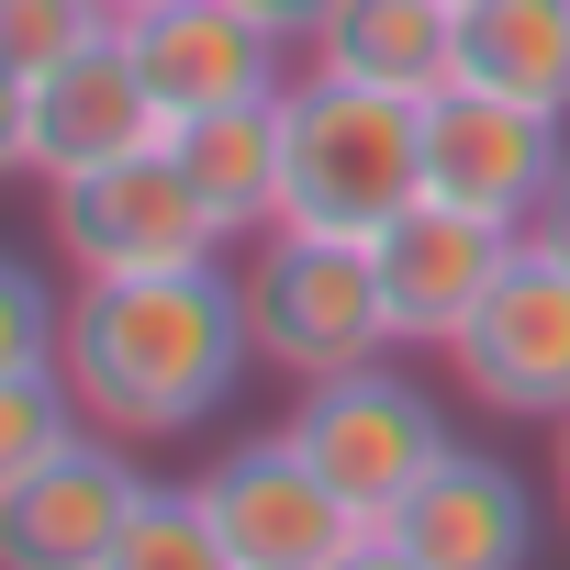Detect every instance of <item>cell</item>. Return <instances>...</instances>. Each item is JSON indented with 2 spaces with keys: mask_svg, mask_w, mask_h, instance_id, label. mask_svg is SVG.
Wrapping results in <instances>:
<instances>
[{
  "mask_svg": "<svg viewBox=\"0 0 570 570\" xmlns=\"http://www.w3.org/2000/svg\"><path fill=\"white\" fill-rule=\"evenodd\" d=\"M303 68L436 101L459 79V0H336V12L314 23V46H303Z\"/></svg>",
  "mask_w": 570,
  "mask_h": 570,
  "instance_id": "cell-14",
  "label": "cell"
},
{
  "mask_svg": "<svg viewBox=\"0 0 570 570\" xmlns=\"http://www.w3.org/2000/svg\"><path fill=\"white\" fill-rule=\"evenodd\" d=\"M559 168H570L559 112L503 101V90H481V79H448V90L425 101V190H436V202H459V213L525 235L537 202L559 190Z\"/></svg>",
  "mask_w": 570,
  "mask_h": 570,
  "instance_id": "cell-9",
  "label": "cell"
},
{
  "mask_svg": "<svg viewBox=\"0 0 570 570\" xmlns=\"http://www.w3.org/2000/svg\"><path fill=\"white\" fill-rule=\"evenodd\" d=\"M525 246H537V257H559V268H570V168H559V190H548V202H537V224H525Z\"/></svg>",
  "mask_w": 570,
  "mask_h": 570,
  "instance_id": "cell-21",
  "label": "cell"
},
{
  "mask_svg": "<svg viewBox=\"0 0 570 570\" xmlns=\"http://www.w3.org/2000/svg\"><path fill=\"white\" fill-rule=\"evenodd\" d=\"M448 370L481 414H514V425H559L570 414V268L514 246L503 279L481 292V314L448 336Z\"/></svg>",
  "mask_w": 570,
  "mask_h": 570,
  "instance_id": "cell-8",
  "label": "cell"
},
{
  "mask_svg": "<svg viewBox=\"0 0 570 570\" xmlns=\"http://www.w3.org/2000/svg\"><path fill=\"white\" fill-rule=\"evenodd\" d=\"M124 12H146V0H112V23H124Z\"/></svg>",
  "mask_w": 570,
  "mask_h": 570,
  "instance_id": "cell-23",
  "label": "cell"
},
{
  "mask_svg": "<svg viewBox=\"0 0 570 570\" xmlns=\"http://www.w3.org/2000/svg\"><path fill=\"white\" fill-rule=\"evenodd\" d=\"M459 79L570 112V0H459Z\"/></svg>",
  "mask_w": 570,
  "mask_h": 570,
  "instance_id": "cell-16",
  "label": "cell"
},
{
  "mask_svg": "<svg viewBox=\"0 0 570 570\" xmlns=\"http://www.w3.org/2000/svg\"><path fill=\"white\" fill-rule=\"evenodd\" d=\"M559 514H570V414H559Z\"/></svg>",
  "mask_w": 570,
  "mask_h": 570,
  "instance_id": "cell-22",
  "label": "cell"
},
{
  "mask_svg": "<svg viewBox=\"0 0 570 570\" xmlns=\"http://www.w3.org/2000/svg\"><path fill=\"white\" fill-rule=\"evenodd\" d=\"M0 358H68V314H57V292H46V268L35 257H12L0 268Z\"/></svg>",
  "mask_w": 570,
  "mask_h": 570,
  "instance_id": "cell-19",
  "label": "cell"
},
{
  "mask_svg": "<svg viewBox=\"0 0 570 570\" xmlns=\"http://www.w3.org/2000/svg\"><path fill=\"white\" fill-rule=\"evenodd\" d=\"M425 202V101L303 68L279 90V224L370 246Z\"/></svg>",
  "mask_w": 570,
  "mask_h": 570,
  "instance_id": "cell-2",
  "label": "cell"
},
{
  "mask_svg": "<svg viewBox=\"0 0 570 570\" xmlns=\"http://www.w3.org/2000/svg\"><path fill=\"white\" fill-rule=\"evenodd\" d=\"M235 12H257V23L279 35V46H314V23L336 12V0H235Z\"/></svg>",
  "mask_w": 570,
  "mask_h": 570,
  "instance_id": "cell-20",
  "label": "cell"
},
{
  "mask_svg": "<svg viewBox=\"0 0 570 570\" xmlns=\"http://www.w3.org/2000/svg\"><path fill=\"white\" fill-rule=\"evenodd\" d=\"M124 448H135V436L79 425L57 459L12 470V481H0V559H12V570H112L124 514H135V492H146V470H135Z\"/></svg>",
  "mask_w": 570,
  "mask_h": 570,
  "instance_id": "cell-10",
  "label": "cell"
},
{
  "mask_svg": "<svg viewBox=\"0 0 570 570\" xmlns=\"http://www.w3.org/2000/svg\"><path fill=\"white\" fill-rule=\"evenodd\" d=\"M168 157H179V179L202 190V213L224 224V246L279 224V90H268V101H224V112L168 124Z\"/></svg>",
  "mask_w": 570,
  "mask_h": 570,
  "instance_id": "cell-15",
  "label": "cell"
},
{
  "mask_svg": "<svg viewBox=\"0 0 570 570\" xmlns=\"http://www.w3.org/2000/svg\"><path fill=\"white\" fill-rule=\"evenodd\" d=\"M112 35H124V57L146 68V90H157L168 124L292 90V46H279L257 12H235V0H146V12H124Z\"/></svg>",
  "mask_w": 570,
  "mask_h": 570,
  "instance_id": "cell-11",
  "label": "cell"
},
{
  "mask_svg": "<svg viewBox=\"0 0 570 570\" xmlns=\"http://www.w3.org/2000/svg\"><path fill=\"white\" fill-rule=\"evenodd\" d=\"M46 246L79 268V279H124V268H179V257H213L224 224L202 213V190L179 179L168 135L135 146V157H101L79 179H46Z\"/></svg>",
  "mask_w": 570,
  "mask_h": 570,
  "instance_id": "cell-5",
  "label": "cell"
},
{
  "mask_svg": "<svg viewBox=\"0 0 570 570\" xmlns=\"http://www.w3.org/2000/svg\"><path fill=\"white\" fill-rule=\"evenodd\" d=\"M292 436L314 448V470H325V481H336L358 514H392V503H403V492L436 470L448 414H436V392H425V381H403L392 358H358V370L303 381Z\"/></svg>",
  "mask_w": 570,
  "mask_h": 570,
  "instance_id": "cell-7",
  "label": "cell"
},
{
  "mask_svg": "<svg viewBox=\"0 0 570 570\" xmlns=\"http://www.w3.org/2000/svg\"><path fill=\"white\" fill-rule=\"evenodd\" d=\"M246 325H257V358L292 370V381H325V370H358L392 347L370 246L303 235V224H268V246L246 268Z\"/></svg>",
  "mask_w": 570,
  "mask_h": 570,
  "instance_id": "cell-4",
  "label": "cell"
},
{
  "mask_svg": "<svg viewBox=\"0 0 570 570\" xmlns=\"http://www.w3.org/2000/svg\"><path fill=\"white\" fill-rule=\"evenodd\" d=\"M202 514L224 537V570H358V559H381V514H358L292 425L235 436L202 470Z\"/></svg>",
  "mask_w": 570,
  "mask_h": 570,
  "instance_id": "cell-3",
  "label": "cell"
},
{
  "mask_svg": "<svg viewBox=\"0 0 570 570\" xmlns=\"http://www.w3.org/2000/svg\"><path fill=\"white\" fill-rule=\"evenodd\" d=\"M157 135H168V112H157L146 68L124 57V35H101L35 79H0V168H23V179H79Z\"/></svg>",
  "mask_w": 570,
  "mask_h": 570,
  "instance_id": "cell-6",
  "label": "cell"
},
{
  "mask_svg": "<svg viewBox=\"0 0 570 570\" xmlns=\"http://www.w3.org/2000/svg\"><path fill=\"white\" fill-rule=\"evenodd\" d=\"M246 358H257V325H246V279L224 257L79 279V303H68V381H79L90 425H112L135 448L213 425L235 403Z\"/></svg>",
  "mask_w": 570,
  "mask_h": 570,
  "instance_id": "cell-1",
  "label": "cell"
},
{
  "mask_svg": "<svg viewBox=\"0 0 570 570\" xmlns=\"http://www.w3.org/2000/svg\"><path fill=\"white\" fill-rule=\"evenodd\" d=\"M525 235H503V224H481V213H459V202H414L403 224H381L370 235V268H381V314H392V347H448L470 314H481V292L503 279V257H514Z\"/></svg>",
  "mask_w": 570,
  "mask_h": 570,
  "instance_id": "cell-12",
  "label": "cell"
},
{
  "mask_svg": "<svg viewBox=\"0 0 570 570\" xmlns=\"http://www.w3.org/2000/svg\"><path fill=\"white\" fill-rule=\"evenodd\" d=\"M112 35V0H0V79H35Z\"/></svg>",
  "mask_w": 570,
  "mask_h": 570,
  "instance_id": "cell-18",
  "label": "cell"
},
{
  "mask_svg": "<svg viewBox=\"0 0 570 570\" xmlns=\"http://www.w3.org/2000/svg\"><path fill=\"white\" fill-rule=\"evenodd\" d=\"M525 548H537V492L481 448H436V470L381 514L392 570H514Z\"/></svg>",
  "mask_w": 570,
  "mask_h": 570,
  "instance_id": "cell-13",
  "label": "cell"
},
{
  "mask_svg": "<svg viewBox=\"0 0 570 570\" xmlns=\"http://www.w3.org/2000/svg\"><path fill=\"white\" fill-rule=\"evenodd\" d=\"M112 570H224V537L202 514V481H146L135 514H124Z\"/></svg>",
  "mask_w": 570,
  "mask_h": 570,
  "instance_id": "cell-17",
  "label": "cell"
}]
</instances>
